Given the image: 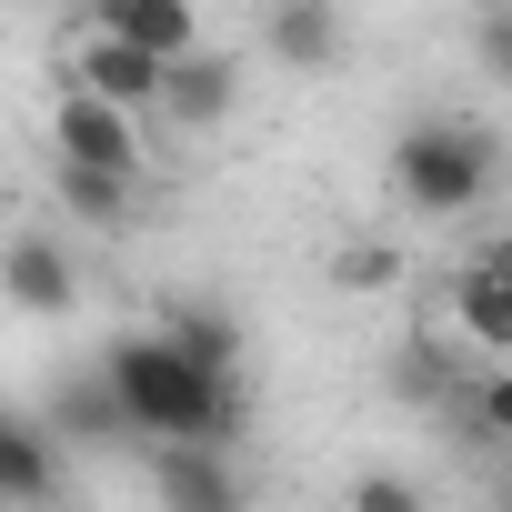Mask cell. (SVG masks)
Here are the masks:
<instances>
[{
    "label": "cell",
    "mask_w": 512,
    "mask_h": 512,
    "mask_svg": "<svg viewBox=\"0 0 512 512\" xmlns=\"http://www.w3.org/2000/svg\"><path fill=\"white\" fill-rule=\"evenodd\" d=\"M472 262H492V272H502V282H512V231H502V241H492V251H472Z\"/></svg>",
    "instance_id": "cell-19"
},
{
    "label": "cell",
    "mask_w": 512,
    "mask_h": 512,
    "mask_svg": "<svg viewBox=\"0 0 512 512\" xmlns=\"http://www.w3.org/2000/svg\"><path fill=\"white\" fill-rule=\"evenodd\" d=\"M472 432H482L492 452H512V362H492V372L472 382Z\"/></svg>",
    "instance_id": "cell-16"
},
{
    "label": "cell",
    "mask_w": 512,
    "mask_h": 512,
    "mask_svg": "<svg viewBox=\"0 0 512 512\" xmlns=\"http://www.w3.org/2000/svg\"><path fill=\"white\" fill-rule=\"evenodd\" d=\"M392 272H402V262H392V241H352L342 262H332V282H342V292H382Z\"/></svg>",
    "instance_id": "cell-17"
},
{
    "label": "cell",
    "mask_w": 512,
    "mask_h": 512,
    "mask_svg": "<svg viewBox=\"0 0 512 512\" xmlns=\"http://www.w3.org/2000/svg\"><path fill=\"white\" fill-rule=\"evenodd\" d=\"M492 131L482 121H452V111H422L402 141H392V191L412 201V211H432V221H462V211H482V191H492Z\"/></svg>",
    "instance_id": "cell-2"
},
{
    "label": "cell",
    "mask_w": 512,
    "mask_h": 512,
    "mask_svg": "<svg viewBox=\"0 0 512 512\" xmlns=\"http://www.w3.org/2000/svg\"><path fill=\"white\" fill-rule=\"evenodd\" d=\"M51 191H61V211H81V221L121 231V211H131V191H141V181H121V171H81V161H51Z\"/></svg>",
    "instance_id": "cell-14"
},
{
    "label": "cell",
    "mask_w": 512,
    "mask_h": 512,
    "mask_svg": "<svg viewBox=\"0 0 512 512\" xmlns=\"http://www.w3.org/2000/svg\"><path fill=\"white\" fill-rule=\"evenodd\" d=\"M51 492H61V442H51V422H31V412L0 402V512H41Z\"/></svg>",
    "instance_id": "cell-6"
},
{
    "label": "cell",
    "mask_w": 512,
    "mask_h": 512,
    "mask_svg": "<svg viewBox=\"0 0 512 512\" xmlns=\"http://www.w3.org/2000/svg\"><path fill=\"white\" fill-rule=\"evenodd\" d=\"M51 161H81V171H121V181H141V111L91 101V91H61V101H51Z\"/></svg>",
    "instance_id": "cell-3"
},
{
    "label": "cell",
    "mask_w": 512,
    "mask_h": 512,
    "mask_svg": "<svg viewBox=\"0 0 512 512\" xmlns=\"http://www.w3.org/2000/svg\"><path fill=\"white\" fill-rule=\"evenodd\" d=\"M0 302L41 312V322L81 302V262L61 251V231H11V241H0Z\"/></svg>",
    "instance_id": "cell-5"
},
{
    "label": "cell",
    "mask_w": 512,
    "mask_h": 512,
    "mask_svg": "<svg viewBox=\"0 0 512 512\" xmlns=\"http://www.w3.org/2000/svg\"><path fill=\"white\" fill-rule=\"evenodd\" d=\"M51 442H61V452H101V442H131V422H121V392L101 382V362H91V372H71V382L51 392Z\"/></svg>",
    "instance_id": "cell-10"
},
{
    "label": "cell",
    "mask_w": 512,
    "mask_h": 512,
    "mask_svg": "<svg viewBox=\"0 0 512 512\" xmlns=\"http://www.w3.org/2000/svg\"><path fill=\"white\" fill-rule=\"evenodd\" d=\"M161 332H171L201 372H241V322H231L221 302H171V312H161Z\"/></svg>",
    "instance_id": "cell-13"
},
{
    "label": "cell",
    "mask_w": 512,
    "mask_h": 512,
    "mask_svg": "<svg viewBox=\"0 0 512 512\" xmlns=\"http://www.w3.org/2000/svg\"><path fill=\"white\" fill-rule=\"evenodd\" d=\"M71 91L121 101V111H151V101H161V61L131 51V41H111V31H81V51H71Z\"/></svg>",
    "instance_id": "cell-7"
},
{
    "label": "cell",
    "mask_w": 512,
    "mask_h": 512,
    "mask_svg": "<svg viewBox=\"0 0 512 512\" xmlns=\"http://www.w3.org/2000/svg\"><path fill=\"white\" fill-rule=\"evenodd\" d=\"M262 41H272V61H292V71H342V0H272Z\"/></svg>",
    "instance_id": "cell-11"
},
{
    "label": "cell",
    "mask_w": 512,
    "mask_h": 512,
    "mask_svg": "<svg viewBox=\"0 0 512 512\" xmlns=\"http://www.w3.org/2000/svg\"><path fill=\"white\" fill-rule=\"evenodd\" d=\"M452 312H462V342H472V352L512 362V282H502L492 262H462V282H452Z\"/></svg>",
    "instance_id": "cell-12"
},
{
    "label": "cell",
    "mask_w": 512,
    "mask_h": 512,
    "mask_svg": "<svg viewBox=\"0 0 512 512\" xmlns=\"http://www.w3.org/2000/svg\"><path fill=\"white\" fill-rule=\"evenodd\" d=\"M151 111L181 121V131H211V121L241 111V71L211 61V51H181V61H161V101H151Z\"/></svg>",
    "instance_id": "cell-8"
},
{
    "label": "cell",
    "mask_w": 512,
    "mask_h": 512,
    "mask_svg": "<svg viewBox=\"0 0 512 512\" xmlns=\"http://www.w3.org/2000/svg\"><path fill=\"white\" fill-rule=\"evenodd\" d=\"M472 61H482V81L512 91V0H482L472 11Z\"/></svg>",
    "instance_id": "cell-15"
},
{
    "label": "cell",
    "mask_w": 512,
    "mask_h": 512,
    "mask_svg": "<svg viewBox=\"0 0 512 512\" xmlns=\"http://www.w3.org/2000/svg\"><path fill=\"white\" fill-rule=\"evenodd\" d=\"M352 512H432V502H422L402 472H362V482H352Z\"/></svg>",
    "instance_id": "cell-18"
},
{
    "label": "cell",
    "mask_w": 512,
    "mask_h": 512,
    "mask_svg": "<svg viewBox=\"0 0 512 512\" xmlns=\"http://www.w3.org/2000/svg\"><path fill=\"white\" fill-rule=\"evenodd\" d=\"M502 462H512V452H502ZM502 492H512V472H502Z\"/></svg>",
    "instance_id": "cell-20"
},
{
    "label": "cell",
    "mask_w": 512,
    "mask_h": 512,
    "mask_svg": "<svg viewBox=\"0 0 512 512\" xmlns=\"http://www.w3.org/2000/svg\"><path fill=\"white\" fill-rule=\"evenodd\" d=\"M151 502L161 512H251L231 442H151Z\"/></svg>",
    "instance_id": "cell-4"
},
{
    "label": "cell",
    "mask_w": 512,
    "mask_h": 512,
    "mask_svg": "<svg viewBox=\"0 0 512 512\" xmlns=\"http://www.w3.org/2000/svg\"><path fill=\"white\" fill-rule=\"evenodd\" d=\"M101 382L121 392L131 442H231L241 432V372H201L161 322L151 332H121L101 352Z\"/></svg>",
    "instance_id": "cell-1"
},
{
    "label": "cell",
    "mask_w": 512,
    "mask_h": 512,
    "mask_svg": "<svg viewBox=\"0 0 512 512\" xmlns=\"http://www.w3.org/2000/svg\"><path fill=\"white\" fill-rule=\"evenodd\" d=\"M91 31H111V41L151 51V61L201 51V11H191V0H91Z\"/></svg>",
    "instance_id": "cell-9"
}]
</instances>
